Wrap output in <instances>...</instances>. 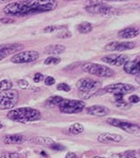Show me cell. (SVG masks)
<instances>
[{
  "mask_svg": "<svg viewBox=\"0 0 140 158\" xmlns=\"http://www.w3.org/2000/svg\"><path fill=\"white\" fill-rule=\"evenodd\" d=\"M57 5L56 1L52 0L16 1L8 4L4 8V13L11 16H25L28 15L53 11L57 7Z\"/></svg>",
  "mask_w": 140,
  "mask_h": 158,
  "instance_id": "obj_1",
  "label": "cell"
},
{
  "mask_svg": "<svg viewBox=\"0 0 140 158\" xmlns=\"http://www.w3.org/2000/svg\"><path fill=\"white\" fill-rule=\"evenodd\" d=\"M7 117L8 119L14 122L29 123L40 120L41 113L39 110L31 107H21L11 110L7 114Z\"/></svg>",
  "mask_w": 140,
  "mask_h": 158,
  "instance_id": "obj_2",
  "label": "cell"
},
{
  "mask_svg": "<svg viewBox=\"0 0 140 158\" xmlns=\"http://www.w3.org/2000/svg\"><path fill=\"white\" fill-rule=\"evenodd\" d=\"M76 86L80 93L82 95L81 97L84 96L85 98V96H89V98L92 95H95L97 92L101 87V82L90 78H82L78 81Z\"/></svg>",
  "mask_w": 140,
  "mask_h": 158,
  "instance_id": "obj_3",
  "label": "cell"
},
{
  "mask_svg": "<svg viewBox=\"0 0 140 158\" xmlns=\"http://www.w3.org/2000/svg\"><path fill=\"white\" fill-rule=\"evenodd\" d=\"M19 99V93L14 89H7L0 92V110L13 109Z\"/></svg>",
  "mask_w": 140,
  "mask_h": 158,
  "instance_id": "obj_4",
  "label": "cell"
},
{
  "mask_svg": "<svg viewBox=\"0 0 140 158\" xmlns=\"http://www.w3.org/2000/svg\"><path fill=\"white\" fill-rule=\"evenodd\" d=\"M82 70L87 73L96 75L97 77H112L114 75V71L111 68L94 63H87L83 64Z\"/></svg>",
  "mask_w": 140,
  "mask_h": 158,
  "instance_id": "obj_5",
  "label": "cell"
},
{
  "mask_svg": "<svg viewBox=\"0 0 140 158\" xmlns=\"http://www.w3.org/2000/svg\"><path fill=\"white\" fill-rule=\"evenodd\" d=\"M58 106L64 114H78L85 109L86 104L81 100L63 99Z\"/></svg>",
  "mask_w": 140,
  "mask_h": 158,
  "instance_id": "obj_6",
  "label": "cell"
},
{
  "mask_svg": "<svg viewBox=\"0 0 140 158\" xmlns=\"http://www.w3.org/2000/svg\"><path fill=\"white\" fill-rule=\"evenodd\" d=\"M106 123L108 124L123 130L125 131H127L128 133L139 134L140 132L139 125L132 123L130 122H126V121L119 120V119H115V118H109V119H107Z\"/></svg>",
  "mask_w": 140,
  "mask_h": 158,
  "instance_id": "obj_7",
  "label": "cell"
},
{
  "mask_svg": "<svg viewBox=\"0 0 140 158\" xmlns=\"http://www.w3.org/2000/svg\"><path fill=\"white\" fill-rule=\"evenodd\" d=\"M39 57V53L37 51L29 50V51H23V52H19L15 54L11 61L14 64H27V63H31L36 61Z\"/></svg>",
  "mask_w": 140,
  "mask_h": 158,
  "instance_id": "obj_8",
  "label": "cell"
},
{
  "mask_svg": "<svg viewBox=\"0 0 140 158\" xmlns=\"http://www.w3.org/2000/svg\"><path fill=\"white\" fill-rule=\"evenodd\" d=\"M136 88L134 86H132L130 84L126 83H115L108 85L105 88V92L106 93H110L114 95H121L124 96L126 94L131 93V92L135 91Z\"/></svg>",
  "mask_w": 140,
  "mask_h": 158,
  "instance_id": "obj_9",
  "label": "cell"
},
{
  "mask_svg": "<svg viewBox=\"0 0 140 158\" xmlns=\"http://www.w3.org/2000/svg\"><path fill=\"white\" fill-rule=\"evenodd\" d=\"M87 12L90 14H102L104 15H113V12H115V9H113L111 6H108L105 5L103 2H91L90 6L86 7Z\"/></svg>",
  "mask_w": 140,
  "mask_h": 158,
  "instance_id": "obj_10",
  "label": "cell"
},
{
  "mask_svg": "<svg viewBox=\"0 0 140 158\" xmlns=\"http://www.w3.org/2000/svg\"><path fill=\"white\" fill-rule=\"evenodd\" d=\"M136 47V43L131 41H113L107 44L105 47L106 51H118L122 52L126 50L133 49Z\"/></svg>",
  "mask_w": 140,
  "mask_h": 158,
  "instance_id": "obj_11",
  "label": "cell"
},
{
  "mask_svg": "<svg viewBox=\"0 0 140 158\" xmlns=\"http://www.w3.org/2000/svg\"><path fill=\"white\" fill-rule=\"evenodd\" d=\"M102 61L108 64H111V65L121 66L129 61V57L126 55H122V54H120V55L119 54H112V55H108V56H104L102 58Z\"/></svg>",
  "mask_w": 140,
  "mask_h": 158,
  "instance_id": "obj_12",
  "label": "cell"
},
{
  "mask_svg": "<svg viewBox=\"0 0 140 158\" xmlns=\"http://www.w3.org/2000/svg\"><path fill=\"white\" fill-rule=\"evenodd\" d=\"M97 140L104 144H112V143H120L123 140V137L119 135V134L109 133V132H105V133L100 134L98 136Z\"/></svg>",
  "mask_w": 140,
  "mask_h": 158,
  "instance_id": "obj_13",
  "label": "cell"
},
{
  "mask_svg": "<svg viewBox=\"0 0 140 158\" xmlns=\"http://www.w3.org/2000/svg\"><path fill=\"white\" fill-rule=\"evenodd\" d=\"M123 66L124 72L128 74L138 75L140 73L139 57H137L133 61H128Z\"/></svg>",
  "mask_w": 140,
  "mask_h": 158,
  "instance_id": "obj_14",
  "label": "cell"
},
{
  "mask_svg": "<svg viewBox=\"0 0 140 158\" xmlns=\"http://www.w3.org/2000/svg\"><path fill=\"white\" fill-rule=\"evenodd\" d=\"M87 113L93 116L103 117L108 115L110 114V110L103 106H92L87 108Z\"/></svg>",
  "mask_w": 140,
  "mask_h": 158,
  "instance_id": "obj_15",
  "label": "cell"
},
{
  "mask_svg": "<svg viewBox=\"0 0 140 158\" xmlns=\"http://www.w3.org/2000/svg\"><path fill=\"white\" fill-rule=\"evenodd\" d=\"M23 48V46L22 44H18V43L0 45V51L2 53H4L6 56H8L10 55L14 54V53H17Z\"/></svg>",
  "mask_w": 140,
  "mask_h": 158,
  "instance_id": "obj_16",
  "label": "cell"
},
{
  "mask_svg": "<svg viewBox=\"0 0 140 158\" xmlns=\"http://www.w3.org/2000/svg\"><path fill=\"white\" fill-rule=\"evenodd\" d=\"M139 34V29L137 27H128L119 31V37L121 39H131L135 38Z\"/></svg>",
  "mask_w": 140,
  "mask_h": 158,
  "instance_id": "obj_17",
  "label": "cell"
},
{
  "mask_svg": "<svg viewBox=\"0 0 140 158\" xmlns=\"http://www.w3.org/2000/svg\"><path fill=\"white\" fill-rule=\"evenodd\" d=\"M25 140H26V138L21 134H12V135H6L4 137V142L9 145H13V144L20 145V144H23Z\"/></svg>",
  "mask_w": 140,
  "mask_h": 158,
  "instance_id": "obj_18",
  "label": "cell"
},
{
  "mask_svg": "<svg viewBox=\"0 0 140 158\" xmlns=\"http://www.w3.org/2000/svg\"><path fill=\"white\" fill-rule=\"evenodd\" d=\"M64 51H65V47L63 46V45H60V44H57V45H49V46H47L45 48V53L47 54V55L52 56L63 54Z\"/></svg>",
  "mask_w": 140,
  "mask_h": 158,
  "instance_id": "obj_19",
  "label": "cell"
},
{
  "mask_svg": "<svg viewBox=\"0 0 140 158\" xmlns=\"http://www.w3.org/2000/svg\"><path fill=\"white\" fill-rule=\"evenodd\" d=\"M114 104L117 107H119L120 109H127L130 108V104L128 103L126 100H124V96H121V95H114Z\"/></svg>",
  "mask_w": 140,
  "mask_h": 158,
  "instance_id": "obj_20",
  "label": "cell"
},
{
  "mask_svg": "<svg viewBox=\"0 0 140 158\" xmlns=\"http://www.w3.org/2000/svg\"><path fill=\"white\" fill-rule=\"evenodd\" d=\"M112 158H139V154L138 151L129 150L123 153H118L112 156Z\"/></svg>",
  "mask_w": 140,
  "mask_h": 158,
  "instance_id": "obj_21",
  "label": "cell"
},
{
  "mask_svg": "<svg viewBox=\"0 0 140 158\" xmlns=\"http://www.w3.org/2000/svg\"><path fill=\"white\" fill-rule=\"evenodd\" d=\"M77 29H78V31H79L80 33H89V32L92 31V30H93V26H92V24H91L90 23L84 22V23H81L80 24L78 25Z\"/></svg>",
  "mask_w": 140,
  "mask_h": 158,
  "instance_id": "obj_22",
  "label": "cell"
},
{
  "mask_svg": "<svg viewBox=\"0 0 140 158\" xmlns=\"http://www.w3.org/2000/svg\"><path fill=\"white\" fill-rule=\"evenodd\" d=\"M33 141L38 143V144L43 145V146L49 147V148L53 145V144L56 143L52 139H50V138H46V137H38V138H35V139H33Z\"/></svg>",
  "mask_w": 140,
  "mask_h": 158,
  "instance_id": "obj_23",
  "label": "cell"
},
{
  "mask_svg": "<svg viewBox=\"0 0 140 158\" xmlns=\"http://www.w3.org/2000/svg\"><path fill=\"white\" fill-rule=\"evenodd\" d=\"M69 131L73 135H79L84 131V127L80 123H76L69 127Z\"/></svg>",
  "mask_w": 140,
  "mask_h": 158,
  "instance_id": "obj_24",
  "label": "cell"
},
{
  "mask_svg": "<svg viewBox=\"0 0 140 158\" xmlns=\"http://www.w3.org/2000/svg\"><path fill=\"white\" fill-rule=\"evenodd\" d=\"M64 99L62 97H59V96H52L50 97L49 98L47 101V104L49 106H58L62 100Z\"/></svg>",
  "mask_w": 140,
  "mask_h": 158,
  "instance_id": "obj_25",
  "label": "cell"
},
{
  "mask_svg": "<svg viewBox=\"0 0 140 158\" xmlns=\"http://www.w3.org/2000/svg\"><path fill=\"white\" fill-rule=\"evenodd\" d=\"M13 86L12 81H10L8 80H4V81H0V90L4 91V90H7L10 89Z\"/></svg>",
  "mask_w": 140,
  "mask_h": 158,
  "instance_id": "obj_26",
  "label": "cell"
},
{
  "mask_svg": "<svg viewBox=\"0 0 140 158\" xmlns=\"http://www.w3.org/2000/svg\"><path fill=\"white\" fill-rule=\"evenodd\" d=\"M60 62H61V58L56 57V56H50L44 61V64L50 65V64H58Z\"/></svg>",
  "mask_w": 140,
  "mask_h": 158,
  "instance_id": "obj_27",
  "label": "cell"
},
{
  "mask_svg": "<svg viewBox=\"0 0 140 158\" xmlns=\"http://www.w3.org/2000/svg\"><path fill=\"white\" fill-rule=\"evenodd\" d=\"M0 158H20V155L15 152H4L1 154Z\"/></svg>",
  "mask_w": 140,
  "mask_h": 158,
  "instance_id": "obj_28",
  "label": "cell"
},
{
  "mask_svg": "<svg viewBox=\"0 0 140 158\" xmlns=\"http://www.w3.org/2000/svg\"><path fill=\"white\" fill-rule=\"evenodd\" d=\"M63 27H61V26H56V25H50V26H47V27H46L45 29H44V32H46V33H50V32H54V31H56L58 30H60V29H62Z\"/></svg>",
  "mask_w": 140,
  "mask_h": 158,
  "instance_id": "obj_29",
  "label": "cell"
},
{
  "mask_svg": "<svg viewBox=\"0 0 140 158\" xmlns=\"http://www.w3.org/2000/svg\"><path fill=\"white\" fill-rule=\"evenodd\" d=\"M56 89H57L58 90H60V91H65V92H69L71 90V87L68 85V84L66 83H59L57 85V87H56Z\"/></svg>",
  "mask_w": 140,
  "mask_h": 158,
  "instance_id": "obj_30",
  "label": "cell"
},
{
  "mask_svg": "<svg viewBox=\"0 0 140 158\" xmlns=\"http://www.w3.org/2000/svg\"><path fill=\"white\" fill-rule=\"evenodd\" d=\"M55 82H56L55 78H53V77H51V76H48V77H47V78L45 79V84L47 85V86H52V85L55 84Z\"/></svg>",
  "mask_w": 140,
  "mask_h": 158,
  "instance_id": "obj_31",
  "label": "cell"
},
{
  "mask_svg": "<svg viewBox=\"0 0 140 158\" xmlns=\"http://www.w3.org/2000/svg\"><path fill=\"white\" fill-rule=\"evenodd\" d=\"M50 148H52V149L54 150H58V151H62V150L65 149V148H64V146H62V145H60V144H56V143L53 144V145L50 147Z\"/></svg>",
  "mask_w": 140,
  "mask_h": 158,
  "instance_id": "obj_32",
  "label": "cell"
},
{
  "mask_svg": "<svg viewBox=\"0 0 140 158\" xmlns=\"http://www.w3.org/2000/svg\"><path fill=\"white\" fill-rule=\"evenodd\" d=\"M43 79H44V76H43L42 73H36V74L34 75V77H33V80H34V81H35V82H39V81H43Z\"/></svg>",
  "mask_w": 140,
  "mask_h": 158,
  "instance_id": "obj_33",
  "label": "cell"
},
{
  "mask_svg": "<svg viewBox=\"0 0 140 158\" xmlns=\"http://www.w3.org/2000/svg\"><path fill=\"white\" fill-rule=\"evenodd\" d=\"M129 101H130V103H131V104H137V103L139 102V98H138V96H137V95H133V96H130V97Z\"/></svg>",
  "mask_w": 140,
  "mask_h": 158,
  "instance_id": "obj_34",
  "label": "cell"
},
{
  "mask_svg": "<svg viewBox=\"0 0 140 158\" xmlns=\"http://www.w3.org/2000/svg\"><path fill=\"white\" fill-rule=\"evenodd\" d=\"M18 85L22 88V89H26L28 86H29V83L27 82V81H23V80H21L18 81Z\"/></svg>",
  "mask_w": 140,
  "mask_h": 158,
  "instance_id": "obj_35",
  "label": "cell"
},
{
  "mask_svg": "<svg viewBox=\"0 0 140 158\" xmlns=\"http://www.w3.org/2000/svg\"><path fill=\"white\" fill-rule=\"evenodd\" d=\"M65 158H79V157H78V156H77L75 153L69 152V153H67V154H66Z\"/></svg>",
  "mask_w": 140,
  "mask_h": 158,
  "instance_id": "obj_36",
  "label": "cell"
},
{
  "mask_svg": "<svg viewBox=\"0 0 140 158\" xmlns=\"http://www.w3.org/2000/svg\"><path fill=\"white\" fill-rule=\"evenodd\" d=\"M0 22H1V23H4L5 24H6V23H13L14 20L9 19V18H5V19H0Z\"/></svg>",
  "mask_w": 140,
  "mask_h": 158,
  "instance_id": "obj_37",
  "label": "cell"
},
{
  "mask_svg": "<svg viewBox=\"0 0 140 158\" xmlns=\"http://www.w3.org/2000/svg\"><path fill=\"white\" fill-rule=\"evenodd\" d=\"M6 56L4 53H2V52L0 51V61H1V60H3L4 58H6Z\"/></svg>",
  "mask_w": 140,
  "mask_h": 158,
  "instance_id": "obj_38",
  "label": "cell"
},
{
  "mask_svg": "<svg viewBox=\"0 0 140 158\" xmlns=\"http://www.w3.org/2000/svg\"><path fill=\"white\" fill-rule=\"evenodd\" d=\"M92 158H106V157H102V156H94V157Z\"/></svg>",
  "mask_w": 140,
  "mask_h": 158,
  "instance_id": "obj_39",
  "label": "cell"
},
{
  "mask_svg": "<svg viewBox=\"0 0 140 158\" xmlns=\"http://www.w3.org/2000/svg\"><path fill=\"white\" fill-rule=\"evenodd\" d=\"M2 128H3V124H2V123H0V129H2Z\"/></svg>",
  "mask_w": 140,
  "mask_h": 158,
  "instance_id": "obj_40",
  "label": "cell"
},
{
  "mask_svg": "<svg viewBox=\"0 0 140 158\" xmlns=\"http://www.w3.org/2000/svg\"><path fill=\"white\" fill-rule=\"evenodd\" d=\"M1 3H4V1H0V4H1Z\"/></svg>",
  "mask_w": 140,
  "mask_h": 158,
  "instance_id": "obj_41",
  "label": "cell"
}]
</instances>
